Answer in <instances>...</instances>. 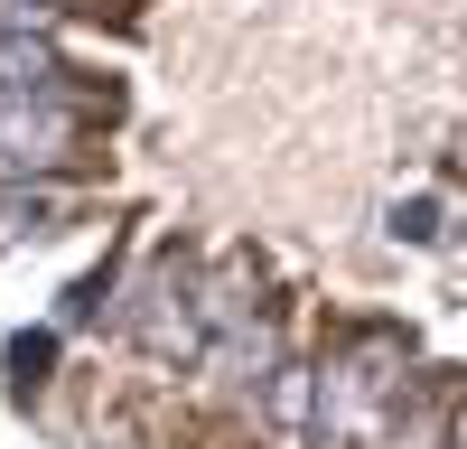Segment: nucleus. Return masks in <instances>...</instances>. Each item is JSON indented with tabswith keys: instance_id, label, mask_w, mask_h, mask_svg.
Returning a JSON list of instances; mask_svg holds the SVG:
<instances>
[{
	"instance_id": "f257e3e1",
	"label": "nucleus",
	"mask_w": 467,
	"mask_h": 449,
	"mask_svg": "<svg viewBox=\"0 0 467 449\" xmlns=\"http://www.w3.org/2000/svg\"><path fill=\"white\" fill-rule=\"evenodd\" d=\"M85 122H94V112L66 103V94H19V103H0V178H57V169H75Z\"/></svg>"
},
{
	"instance_id": "f03ea898",
	"label": "nucleus",
	"mask_w": 467,
	"mask_h": 449,
	"mask_svg": "<svg viewBox=\"0 0 467 449\" xmlns=\"http://www.w3.org/2000/svg\"><path fill=\"white\" fill-rule=\"evenodd\" d=\"M131 337H140V356H160V365L206 356V318H197V290H187L178 262H160V272L140 281V299H131Z\"/></svg>"
},
{
	"instance_id": "7ed1b4c3",
	"label": "nucleus",
	"mask_w": 467,
	"mask_h": 449,
	"mask_svg": "<svg viewBox=\"0 0 467 449\" xmlns=\"http://www.w3.org/2000/svg\"><path fill=\"white\" fill-rule=\"evenodd\" d=\"M262 422L281 449H308V431H318V365H271L262 374Z\"/></svg>"
},
{
	"instance_id": "20e7f679",
	"label": "nucleus",
	"mask_w": 467,
	"mask_h": 449,
	"mask_svg": "<svg viewBox=\"0 0 467 449\" xmlns=\"http://www.w3.org/2000/svg\"><path fill=\"white\" fill-rule=\"evenodd\" d=\"M393 235H402V244H449V206H440V197H402V206H393Z\"/></svg>"
},
{
	"instance_id": "39448f33",
	"label": "nucleus",
	"mask_w": 467,
	"mask_h": 449,
	"mask_svg": "<svg viewBox=\"0 0 467 449\" xmlns=\"http://www.w3.org/2000/svg\"><path fill=\"white\" fill-rule=\"evenodd\" d=\"M75 10H103V0H75ZM112 10H122V0H112Z\"/></svg>"
}]
</instances>
